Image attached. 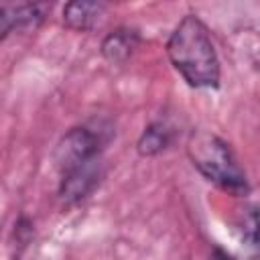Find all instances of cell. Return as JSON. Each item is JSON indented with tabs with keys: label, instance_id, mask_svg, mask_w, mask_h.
<instances>
[{
	"label": "cell",
	"instance_id": "cell-8",
	"mask_svg": "<svg viewBox=\"0 0 260 260\" xmlns=\"http://www.w3.org/2000/svg\"><path fill=\"white\" fill-rule=\"evenodd\" d=\"M238 234L250 260H260V205H246L238 217Z\"/></svg>",
	"mask_w": 260,
	"mask_h": 260
},
{
	"label": "cell",
	"instance_id": "cell-6",
	"mask_svg": "<svg viewBox=\"0 0 260 260\" xmlns=\"http://www.w3.org/2000/svg\"><path fill=\"white\" fill-rule=\"evenodd\" d=\"M140 45V35L134 28H114L102 41V55L112 65H124Z\"/></svg>",
	"mask_w": 260,
	"mask_h": 260
},
{
	"label": "cell",
	"instance_id": "cell-1",
	"mask_svg": "<svg viewBox=\"0 0 260 260\" xmlns=\"http://www.w3.org/2000/svg\"><path fill=\"white\" fill-rule=\"evenodd\" d=\"M167 55L187 85L195 89L219 85V59L209 30L197 14H187L179 20L167 41Z\"/></svg>",
	"mask_w": 260,
	"mask_h": 260
},
{
	"label": "cell",
	"instance_id": "cell-5",
	"mask_svg": "<svg viewBox=\"0 0 260 260\" xmlns=\"http://www.w3.org/2000/svg\"><path fill=\"white\" fill-rule=\"evenodd\" d=\"M100 177H102L100 158L93 162H87L83 167H77L73 171L63 173L61 183H59V199L67 205L79 203L98 187Z\"/></svg>",
	"mask_w": 260,
	"mask_h": 260
},
{
	"label": "cell",
	"instance_id": "cell-3",
	"mask_svg": "<svg viewBox=\"0 0 260 260\" xmlns=\"http://www.w3.org/2000/svg\"><path fill=\"white\" fill-rule=\"evenodd\" d=\"M102 136L89 126H75L63 134L55 148V162L57 169L63 173L83 167L100 158L102 152Z\"/></svg>",
	"mask_w": 260,
	"mask_h": 260
},
{
	"label": "cell",
	"instance_id": "cell-9",
	"mask_svg": "<svg viewBox=\"0 0 260 260\" xmlns=\"http://www.w3.org/2000/svg\"><path fill=\"white\" fill-rule=\"evenodd\" d=\"M169 144H171V128L162 122H152L142 130L136 142V150L140 156H156Z\"/></svg>",
	"mask_w": 260,
	"mask_h": 260
},
{
	"label": "cell",
	"instance_id": "cell-4",
	"mask_svg": "<svg viewBox=\"0 0 260 260\" xmlns=\"http://www.w3.org/2000/svg\"><path fill=\"white\" fill-rule=\"evenodd\" d=\"M47 4H2L0 6V37L10 32L37 30L47 18Z\"/></svg>",
	"mask_w": 260,
	"mask_h": 260
},
{
	"label": "cell",
	"instance_id": "cell-2",
	"mask_svg": "<svg viewBox=\"0 0 260 260\" xmlns=\"http://www.w3.org/2000/svg\"><path fill=\"white\" fill-rule=\"evenodd\" d=\"M187 154L191 165L213 185L230 195L242 197L250 193L246 173L238 165V158L230 144L217 134L207 130H195L187 140Z\"/></svg>",
	"mask_w": 260,
	"mask_h": 260
},
{
	"label": "cell",
	"instance_id": "cell-7",
	"mask_svg": "<svg viewBox=\"0 0 260 260\" xmlns=\"http://www.w3.org/2000/svg\"><path fill=\"white\" fill-rule=\"evenodd\" d=\"M106 8L108 6L104 2H85V0L67 2L63 8V24L69 30L87 32V30L95 28V24L104 16Z\"/></svg>",
	"mask_w": 260,
	"mask_h": 260
},
{
	"label": "cell",
	"instance_id": "cell-10",
	"mask_svg": "<svg viewBox=\"0 0 260 260\" xmlns=\"http://www.w3.org/2000/svg\"><path fill=\"white\" fill-rule=\"evenodd\" d=\"M211 260H236V258H232L228 252H223V250L215 248V250H213V256H211Z\"/></svg>",
	"mask_w": 260,
	"mask_h": 260
}]
</instances>
